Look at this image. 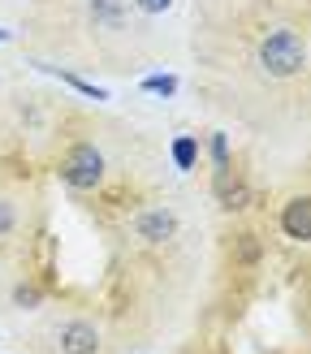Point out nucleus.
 <instances>
[{"mask_svg":"<svg viewBox=\"0 0 311 354\" xmlns=\"http://www.w3.org/2000/svg\"><path fill=\"white\" fill-rule=\"evenodd\" d=\"M259 65L268 78H299L307 69V44L294 26H272L259 39Z\"/></svg>","mask_w":311,"mask_h":354,"instance_id":"1","label":"nucleus"},{"mask_svg":"<svg viewBox=\"0 0 311 354\" xmlns=\"http://www.w3.org/2000/svg\"><path fill=\"white\" fill-rule=\"evenodd\" d=\"M104 173H109V160H104V151L95 143H74L65 151V160H61V182L69 190H95L104 182Z\"/></svg>","mask_w":311,"mask_h":354,"instance_id":"2","label":"nucleus"},{"mask_svg":"<svg viewBox=\"0 0 311 354\" xmlns=\"http://www.w3.org/2000/svg\"><path fill=\"white\" fill-rule=\"evenodd\" d=\"M178 229H182L178 212L164 207V203H151V207H143L134 216V238L143 246H169L173 238H178Z\"/></svg>","mask_w":311,"mask_h":354,"instance_id":"3","label":"nucleus"},{"mask_svg":"<svg viewBox=\"0 0 311 354\" xmlns=\"http://www.w3.org/2000/svg\"><path fill=\"white\" fill-rule=\"evenodd\" d=\"M212 194H216V203H220L225 212L251 207V182H247V173H242L234 160L220 165V169L212 173Z\"/></svg>","mask_w":311,"mask_h":354,"instance_id":"4","label":"nucleus"},{"mask_svg":"<svg viewBox=\"0 0 311 354\" xmlns=\"http://www.w3.org/2000/svg\"><path fill=\"white\" fill-rule=\"evenodd\" d=\"M57 350L61 354H100L104 350V337H100V328L91 320H69L57 333Z\"/></svg>","mask_w":311,"mask_h":354,"instance_id":"5","label":"nucleus"},{"mask_svg":"<svg viewBox=\"0 0 311 354\" xmlns=\"http://www.w3.org/2000/svg\"><path fill=\"white\" fill-rule=\"evenodd\" d=\"M281 234L294 238V242L311 238V199L307 194H294V199L281 207Z\"/></svg>","mask_w":311,"mask_h":354,"instance_id":"6","label":"nucleus"},{"mask_svg":"<svg viewBox=\"0 0 311 354\" xmlns=\"http://www.w3.org/2000/svg\"><path fill=\"white\" fill-rule=\"evenodd\" d=\"M91 13H95V22L104 30H121L126 17H130V5L126 0H91Z\"/></svg>","mask_w":311,"mask_h":354,"instance_id":"7","label":"nucleus"},{"mask_svg":"<svg viewBox=\"0 0 311 354\" xmlns=\"http://www.w3.org/2000/svg\"><path fill=\"white\" fill-rule=\"evenodd\" d=\"M173 165H178L182 173H190V169H195L199 165V143H195V138H190V134H178V138H173Z\"/></svg>","mask_w":311,"mask_h":354,"instance_id":"8","label":"nucleus"},{"mask_svg":"<svg viewBox=\"0 0 311 354\" xmlns=\"http://www.w3.org/2000/svg\"><path fill=\"white\" fill-rule=\"evenodd\" d=\"M44 74H52V78H61V82H69L74 86V91H82L86 100H109V91H104V86H91V82H82L78 74H69V69H57V65H39Z\"/></svg>","mask_w":311,"mask_h":354,"instance_id":"9","label":"nucleus"},{"mask_svg":"<svg viewBox=\"0 0 311 354\" xmlns=\"http://www.w3.org/2000/svg\"><path fill=\"white\" fill-rule=\"evenodd\" d=\"M178 74H151V78H143L138 82V91H147V95H160V100H173L178 95Z\"/></svg>","mask_w":311,"mask_h":354,"instance_id":"10","label":"nucleus"},{"mask_svg":"<svg viewBox=\"0 0 311 354\" xmlns=\"http://www.w3.org/2000/svg\"><path fill=\"white\" fill-rule=\"evenodd\" d=\"M207 151H212V169L229 165V138H225V134H212V138H207Z\"/></svg>","mask_w":311,"mask_h":354,"instance_id":"11","label":"nucleus"},{"mask_svg":"<svg viewBox=\"0 0 311 354\" xmlns=\"http://www.w3.org/2000/svg\"><path fill=\"white\" fill-rule=\"evenodd\" d=\"M13 303L22 307V311H35V307L44 303V294L35 290V286H17V290H13Z\"/></svg>","mask_w":311,"mask_h":354,"instance_id":"12","label":"nucleus"},{"mask_svg":"<svg viewBox=\"0 0 311 354\" xmlns=\"http://www.w3.org/2000/svg\"><path fill=\"white\" fill-rule=\"evenodd\" d=\"M13 225H17V207L0 194V238H9L13 234Z\"/></svg>","mask_w":311,"mask_h":354,"instance_id":"13","label":"nucleus"},{"mask_svg":"<svg viewBox=\"0 0 311 354\" xmlns=\"http://www.w3.org/2000/svg\"><path fill=\"white\" fill-rule=\"evenodd\" d=\"M234 242H238V259H242V263H255V259H259L255 234H242V238H234Z\"/></svg>","mask_w":311,"mask_h":354,"instance_id":"14","label":"nucleus"},{"mask_svg":"<svg viewBox=\"0 0 311 354\" xmlns=\"http://www.w3.org/2000/svg\"><path fill=\"white\" fill-rule=\"evenodd\" d=\"M134 5H138V13H151L156 17V13H169L173 0H134Z\"/></svg>","mask_w":311,"mask_h":354,"instance_id":"15","label":"nucleus"},{"mask_svg":"<svg viewBox=\"0 0 311 354\" xmlns=\"http://www.w3.org/2000/svg\"><path fill=\"white\" fill-rule=\"evenodd\" d=\"M5 39H9V30H5V26H0V44H5Z\"/></svg>","mask_w":311,"mask_h":354,"instance_id":"16","label":"nucleus"}]
</instances>
